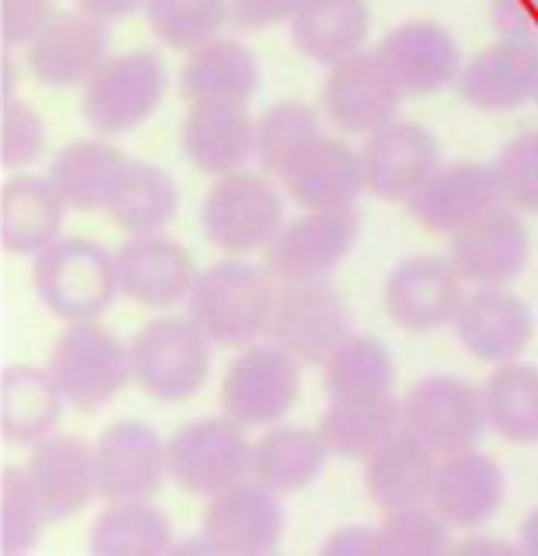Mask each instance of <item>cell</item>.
<instances>
[{"instance_id":"1","label":"cell","mask_w":538,"mask_h":556,"mask_svg":"<svg viewBox=\"0 0 538 556\" xmlns=\"http://www.w3.org/2000/svg\"><path fill=\"white\" fill-rule=\"evenodd\" d=\"M277 290L280 287L268 267L227 255L224 262L199 270L186 299V315L214 346L246 350L268 333Z\"/></svg>"},{"instance_id":"2","label":"cell","mask_w":538,"mask_h":556,"mask_svg":"<svg viewBox=\"0 0 538 556\" xmlns=\"http://www.w3.org/2000/svg\"><path fill=\"white\" fill-rule=\"evenodd\" d=\"M35 293L60 321H98L120 295L114 252L83 236H60L32 264Z\"/></svg>"},{"instance_id":"3","label":"cell","mask_w":538,"mask_h":556,"mask_svg":"<svg viewBox=\"0 0 538 556\" xmlns=\"http://www.w3.org/2000/svg\"><path fill=\"white\" fill-rule=\"evenodd\" d=\"M211 346L189 315L154 318L129 340L133 381L158 403H186L209 381Z\"/></svg>"},{"instance_id":"4","label":"cell","mask_w":538,"mask_h":556,"mask_svg":"<svg viewBox=\"0 0 538 556\" xmlns=\"http://www.w3.org/2000/svg\"><path fill=\"white\" fill-rule=\"evenodd\" d=\"M48 371L66 406L95 412L117 400L133 381L129 346L98 321L70 324L48 355Z\"/></svg>"},{"instance_id":"5","label":"cell","mask_w":538,"mask_h":556,"mask_svg":"<svg viewBox=\"0 0 538 556\" xmlns=\"http://www.w3.org/2000/svg\"><path fill=\"white\" fill-rule=\"evenodd\" d=\"M199 224L211 245L242 258L265 252L284 230V199L265 174L239 170L217 176L199 207Z\"/></svg>"},{"instance_id":"6","label":"cell","mask_w":538,"mask_h":556,"mask_svg":"<svg viewBox=\"0 0 538 556\" xmlns=\"http://www.w3.org/2000/svg\"><path fill=\"white\" fill-rule=\"evenodd\" d=\"M171 73L161 54L136 48L111 54L83 86V117L98 136H126L161 108Z\"/></svg>"},{"instance_id":"7","label":"cell","mask_w":538,"mask_h":556,"mask_svg":"<svg viewBox=\"0 0 538 556\" xmlns=\"http://www.w3.org/2000/svg\"><path fill=\"white\" fill-rule=\"evenodd\" d=\"M252 446L234 418H196L167 440L171 481L192 497L214 500L252 478Z\"/></svg>"},{"instance_id":"8","label":"cell","mask_w":538,"mask_h":556,"mask_svg":"<svg viewBox=\"0 0 538 556\" xmlns=\"http://www.w3.org/2000/svg\"><path fill=\"white\" fill-rule=\"evenodd\" d=\"M406 431L416 434L435 456L478 450L488 425L485 390L456 375H428L403 400Z\"/></svg>"},{"instance_id":"9","label":"cell","mask_w":538,"mask_h":556,"mask_svg":"<svg viewBox=\"0 0 538 556\" xmlns=\"http://www.w3.org/2000/svg\"><path fill=\"white\" fill-rule=\"evenodd\" d=\"M302 365L274 343H252L221 381V409L242 428H274L297 406Z\"/></svg>"},{"instance_id":"10","label":"cell","mask_w":538,"mask_h":556,"mask_svg":"<svg viewBox=\"0 0 538 556\" xmlns=\"http://www.w3.org/2000/svg\"><path fill=\"white\" fill-rule=\"evenodd\" d=\"M350 312L328 280L284 283L271 312L268 337L299 365H318L350 337Z\"/></svg>"},{"instance_id":"11","label":"cell","mask_w":538,"mask_h":556,"mask_svg":"<svg viewBox=\"0 0 538 556\" xmlns=\"http://www.w3.org/2000/svg\"><path fill=\"white\" fill-rule=\"evenodd\" d=\"M356 207L302 211L299 217L284 224V230L274 236V242L265 249V267L277 280V287L328 280L330 270H337L356 249Z\"/></svg>"},{"instance_id":"12","label":"cell","mask_w":538,"mask_h":556,"mask_svg":"<svg viewBox=\"0 0 538 556\" xmlns=\"http://www.w3.org/2000/svg\"><path fill=\"white\" fill-rule=\"evenodd\" d=\"M318 94H322V111L340 132L372 136L397 119L406 91L393 79L388 63L375 48L328 66V76Z\"/></svg>"},{"instance_id":"13","label":"cell","mask_w":538,"mask_h":556,"mask_svg":"<svg viewBox=\"0 0 538 556\" xmlns=\"http://www.w3.org/2000/svg\"><path fill=\"white\" fill-rule=\"evenodd\" d=\"M98 497L108 503H151L167 471V443L142 418L108 425L95 440Z\"/></svg>"},{"instance_id":"14","label":"cell","mask_w":538,"mask_h":556,"mask_svg":"<svg viewBox=\"0 0 538 556\" xmlns=\"http://www.w3.org/2000/svg\"><path fill=\"white\" fill-rule=\"evenodd\" d=\"M529 255L533 236L523 224V211L508 202L456 230L448 249V258L473 290L513 283L529 264Z\"/></svg>"},{"instance_id":"15","label":"cell","mask_w":538,"mask_h":556,"mask_svg":"<svg viewBox=\"0 0 538 556\" xmlns=\"http://www.w3.org/2000/svg\"><path fill=\"white\" fill-rule=\"evenodd\" d=\"M463 277L450 258L441 255H410L388 274L385 308L410 333H431L456 318L466 290Z\"/></svg>"},{"instance_id":"16","label":"cell","mask_w":538,"mask_h":556,"mask_svg":"<svg viewBox=\"0 0 538 556\" xmlns=\"http://www.w3.org/2000/svg\"><path fill=\"white\" fill-rule=\"evenodd\" d=\"M359 154L365 189L381 202H410L418 186L441 167V146L435 132L400 117L365 136Z\"/></svg>"},{"instance_id":"17","label":"cell","mask_w":538,"mask_h":556,"mask_svg":"<svg viewBox=\"0 0 538 556\" xmlns=\"http://www.w3.org/2000/svg\"><path fill=\"white\" fill-rule=\"evenodd\" d=\"M120 293L142 308H174L186 302L199 267L186 245L164 233L126 236L114 252Z\"/></svg>"},{"instance_id":"18","label":"cell","mask_w":538,"mask_h":556,"mask_svg":"<svg viewBox=\"0 0 538 556\" xmlns=\"http://www.w3.org/2000/svg\"><path fill=\"white\" fill-rule=\"evenodd\" d=\"M111 58V29L83 10L58 13L54 23L26 48L29 73L51 88L86 86Z\"/></svg>"},{"instance_id":"19","label":"cell","mask_w":538,"mask_h":556,"mask_svg":"<svg viewBox=\"0 0 538 556\" xmlns=\"http://www.w3.org/2000/svg\"><path fill=\"white\" fill-rule=\"evenodd\" d=\"M280 494L255 478L211 500L202 519V534L227 556H268L284 538Z\"/></svg>"},{"instance_id":"20","label":"cell","mask_w":538,"mask_h":556,"mask_svg":"<svg viewBox=\"0 0 538 556\" xmlns=\"http://www.w3.org/2000/svg\"><path fill=\"white\" fill-rule=\"evenodd\" d=\"M504 205V192L491 164L456 161L445 164L428 176L406 202L410 214L431 233L453 236L488 214L491 207Z\"/></svg>"},{"instance_id":"21","label":"cell","mask_w":538,"mask_h":556,"mask_svg":"<svg viewBox=\"0 0 538 556\" xmlns=\"http://www.w3.org/2000/svg\"><path fill=\"white\" fill-rule=\"evenodd\" d=\"M453 330L473 358L488 365H508L533 343L536 318L533 308L508 287H488L466 293L453 318Z\"/></svg>"},{"instance_id":"22","label":"cell","mask_w":538,"mask_h":556,"mask_svg":"<svg viewBox=\"0 0 538 556\" xmlns=\"http://www.w3.org/2000/svg\"><path fill=\"white\" fill-rule=\"evenodd\" d=\"M538 86V41L498 38L460 70V98L485 114H504L529 104Z\"/></svg>"},{"instance_id":"23","label":"cell","mask_w":538,"mask_h":556,"mask_svg":"<svg viewBox=\"0 0 538 556\" xmlns=\"http://www.w3.org/2000/svg\"><path fill=\"white\" fill-rule=\"evenodd\" d=\"M26 471L51 522H63L83 513L98 497L95 443L76 434H51L38 440L32 446Z\"/></svg>"},{"instance_id":"24","label":"cell","mask_w":538,"mask_h":556,"mask_svg":"<svg viewBox=\"0 0 538 556\" xmlns=\"http://www.w3.org/2000/svg\"><path fill=\"white\" fill-rule=\"evenodd\" d=\"M504 497H508L504 469L491 456L470 450L441 459L428 503L450 528H481L498 516Z\"/></svg>"},{"instance_id":"25","label":"cell","mask_w":538,"mask_h":556,"mask_svg":"<svg viewBox=\"0 0 538 556\" xmlns=\"http://www.w3.org/2000/svg\"><path fill=\"white\" fill-rule=\"evenodd\" d=\"M378 54L406 94H435L453 86L463 70L456 38L438 23H403L390 29Z\"/></svg>"},{"instance_id":"26","label":"cell","mask_w":538,"mask_h":556,"mask_svg":"<svg viewBox=\"0 0 538 556\" xmlns=\"http://www.w3.org/2000/svg\"><path fill=\"white\" fill-rule=\"evenodd\" d=\"M179 148L202 174H239L255 157V119L234 104H192L179 126Z\"/></svg>"},{"instance_id":"27","label":"cell","mask_w":538,"mask_h":556,"mask_svg":"<svg viewBox=\"0 0 538 556\" xmlns=\"http://www.w3.org/2000/svg\"><path fill=\"white\" fill-rule=\"evenodd\" d=\"M284 186L302 211H350L365 192L362 154L343 139L322 136L287 170Z\"/></svg>"},{"instance_id":"28","label":"cell","mask_w":538,"mask_h":556,"mask_svg":"<svg viewBox=\"0 0 538 556\" xmlns=\"http://www.w3.org/2000/svg\"><path fill=\"white\" fill-rule=\"evenodd\" d=\"M262 86V66L237 38H214L189 51L179 70V91L189 104L246 108Z\"/></svg>"},{"instance_id":"29","label":"cell","mask_w":538,"mask_h":556,"mask_svg":"<svg viewBox=\"0 0 538 556\" xmlns=\"http://www.w3.org/2000/svg\"><path fill=\"white\" fill-rule=\"evenodd\" d=\"M66 202L48 176H13L0 189V242L10 255H41L63 230Z\"/></svg>"},{"instance_id":"30","label":"cell","mask_w":538,"mask_h":556,"mask_svg":"<svg viewBox=\"0 0 538 556\" xmlns=\"http://www.w3.org/2000/svg\"><path fill=\"white\" fill-rule=\"evenodd\" d=\"M438 459L441 456H435L416 434L403 428L375 456L365 459V491L385 513L428 506L441 466Z\"/></svg>"},{"instance_id":"31","label":"cell","mask_w":538,"mask_h":556,"mask_svg":"<svg viewBox=\"0 0 538 556\" xmlns=\"http://www.w3.org/2000/svg\"><path fill=\"white\" fill-rule=\"evenodd\" d=\"M126 167L129 157L117 146L104 139H76L51 157L48 179L54 182L66 207L98 211L111 205Z\"/></svg>"},{"instance_id":"32","label":"cell","mask_w":538,"mask_h":556,"mask_svg":"<svg viewBox=\"0 0 538 556\" xmlns=\"http://www.w3.org/2000/svg\"><path fill=\"white\" fill-rule=\"evenodd\" d=\"M368 26L365 0H305L290 20V38L305 60L334 66L365 51Z\"/></svg>"},{"instance_id":"33","label":"cell","mask_w":538,"mask_h":556,"mask_svg":"<svg viewBox=\"0 0 538 556\" xmlns=\"http://www.w3.org/2000/svg\"><path fill=\"white\" fill-rule=\"evenodd\" d=\"M403 428V403H397L393 396L330 400L328 409L318 418V434L328 443L330 456L362 463L375 456Z\"/></svg>"},{"instance_id":"34","label":"cell","mask_w":538,"mask_h":556,"mask_svg":"<svg viewBox=\"0 0 538 556\" xmlns=\"http://www.w3.org/2000/svg\"><path fill=\"white\" fill-rule=\"evenodd\" d=\"M328 456L318 428L274 425L252 446V478L274 494H297L322 475Z\"/></svg>"},{"instance_id":"35","label":"cell","mask_w":538,"mask_h":556,"mask_svg":"<svg viewBox=\"0 0 538 556\" xmlns=\"http://www.w3.org/2000/svg\"><path fill=\"white\" fill-rule=\"evenodd\" d=\"M63 396L48 368L10 365L0 378V431L10 443H29L58 434Z\"/></svg>"},{"instance_id":"36","label":"cell","mask_w":538,"mask_h":556,"mask_svg":"<svg viewBox=\"0 0 538 556\" xmlns=\"http://www.w3.org/2000/svg\"><path fill=\"white\" fill-rule=\"evenodd\" d=\"M174 526L151 503H111L89 531V556H167Z\"/></svg>"},{"instance_id":"37","label":"cell","mask_w":538,"mask_h":556,"mask_svg":"<svg viewBox=\"0 0 538 556\" xmlns=\"http://www.w3.org/2000/svg\"><path fill=\"white\" fill-rule=\"evenodd\" d=\"M177 211L179 189L174 176L146 161H129L108 205V214L126 236L161 233L177 217Z\"/></svg>"},{"instance_id":"38","label":"cell","mask_w":538,"mask_h":556,"mask_svg":"<svg viewBox=\"0 0 538 556\" xmlns=\"http://www.w3.org/2000/svg\"><path fill=\"white\" fill-rule=\"evenodd\" d=\"M322 365L330 400L393 396V358L388 346L368 333H350Z\"/></svg>"},{"instance_id":"39","label":"cell","mask_w":538,"mask_h":556,"mask_svg":"<svg viewBox=\"0 0 538 556\" xmlns=\"http://www.w3.org/2000/svg\"><path fill=\"white\" fill-rule=\"evenodd\" d=\"M488 425L510 443H538V368L526 362L498 365L485 383Z\"/></svg>"},{"instance_id":"40","label":"cell","mask_w":538,"mask_h":556,"mask_svg":"<svg viewBox=\"0 0 538 556\" xmlns=\"http://www.w3.org/2000/svg\"><path fill=\"white\" fill-rule=\"evenodd\" d=\"M322 136V119L309 104L277 101L255 119V157L271 176L284 179Z\"/></svg>"},{"instance_id":"41","label":"cell","mask_w":538,"mask_h":556,"mask_svg":"<svg viewBox=\"0 0 538 556\" xmlns=\"http://www.w3.org/2000/svg\"><path fill=\"white\" fill-rule=\"evenodd\" d=\"M149 29L174 51H196L221 38L230 16V0H146Z\"/></svg>"},{"instance_id":"42","label":"cell","mask_w":538,"mask_h":556,"mask_svg":"<svg viewBox=\"0 0 538 556\" xmlns=\"http://www.w3.org/2000/svg\"><path fill=\"white\" fill-rule=\"evenodd\" d=\"M51 522L26 469H3L0 478V556H29Z\"/></svg>"},{"instance_id":"43","label":"cell","mask_w":538,"mask_h":556,"mask_svg":"<svg viewBox=\"0 0 538 556\" xmlns=\"http://www.w3.org/2000/svg\"><path fill=\"white\" fill-rule=\"evenodd\" d=\"M381 556H450V526L431 506H410L388 513L378 528Z\"/></svg>"},{"instance_id":"44","label":"cell","mask_w":538,"mask_h":556,"mask_svg":"<svg viewBox=\"0 0 538 556\" xmlns=\"http://www.w3.org/2000/svg\"><path fill=\"white\" fill-rule=\"evenodd\" d=\"M495 174L504 202L516 211L538 214V129L516 132L495 157Z\"/></svg>"},{"instance_id":"45","label":"cell","mask_w":538,"mask_h":556,"mask_svg":"<svg viewBox=\"0 0 538 556\" xmlns=\"http://www.w3.org/2000/svg\"><path fill=\"white\" fill-rule=\"evenodd\" d=\"M48 148L41 114L23 98L0 101V161L7 170H26Z\"/></svg>"},{"instance_id":"46","label":"cell","mask_w":538,"mask_h":556,"mask_svg":"<svg viewBox=\"0 0 538 556\" xmlns=\"http://www.w3.org/2000/svg\"><path fill=\"white\" fill-rule=\"evenodd\" d=\"M54 0H0V41L7 51L29 48L54 23Z\"/></svg>"},{"instance_id":"47","label":"cell","mask_w":538,"mask_h":556,"mask_svg":"<svg viewBox=\"0 0 538 556\" xmlns=\"http://www.w3.org/2000/svg\"><path fill=\"white\" fill-rule=\"evenodd\" d=\"M305 0H230L234 26L242 31H265L290 23Z\"/></svg>"},{"instance_id":"48","label":"cell","mask_w":538,"mask_h":556,"mask_svg":"<svg viewBox=\"0 0 538 556\" xmlns=\"http://www.w3.org/2000/svg\"><path fill=\"white\" fill-rule=\"evenodd\" d=\"M491 26L498 38L538 41V0H491Z\"/></svg>"},{"instance_id":"49","label":"cell","mask_w":538,"mask_h":556,"mask_svg":"<svg viewBox=\"0 0 538 556\" xmlns=\"http://www.w3.org/2000/svg\"><path fill=\"white\" fill-rule=\"evenodd\" d=\"M318 556H381L378 528L372 526H343L322 544Z\"/></svg>"},{"instance_id":"50","label":"cell","mask_w":538,"mask_h":556,"mask_svg":"<svg viewBox=\"0 0 538 556\" xmlns=\"http://www.w3.org/2000/svg\"><path fill=\"white\" fill-rule=\"evenodd\" d=\"M450 556H526V551L520 544H510L504 538L473 534V538H463L460 544H453Z\"/></svg>"},{"instance_id":"51","label":"cell","mask_w":538,"mask_h":556,"mask_svg":"<svg viewBox=\"0 0 538 556\" xmlns=\"http://www.w3.org/2000/svg\"><path fill=\"white\" fill-rule=\"evenodd\" d=\"M146 0H76V10L89 13L95 20H104V23H114L123 16H133L136 10H142Z\"/></svg>"},{"instance_id":"52","label":"cell","mask_w":538,"mask_h":556,"mask_svg":"<svg viewBox=\"0 0 538 556\" xmlns=\"http://www.w3.org/2000/svg\"><path fill=\"white\" fill-rule=\"evenodd\" d=\"M167 556H227L224 551H217L214 544H211L205 534H196V538H183L174 544V551Z\"/></svg>"},{"instance_id":"53","label":"cell","mask_w":538,"mask_h":556,"mask_svg":"<svg viewBox=\"0 0 538 556\" xmlns=\"http://www.w3.org/2000/svg\"><path fill=\"white\" fill-rule=\"evenodd\" d=\"M16 86H20V70L10 58V51H3V58H0V101L16 98Z\"/></svg>"},{"instance_id":"54","label":"cell","mask_w":538,"mask_h":556,"mask_svg":"<svg viewBox=\"0 0 538 556\" xmlns=\"http://www.w3.org/2000/svg\"><path fill=\"white\" fill-rule=\"evenodd\" d=\"M520 547L526 551V556H538V509H533L520 526Z\"/></svg>"},{"instance_id":"55","label":"cell","mask_w":538,"mask_h":556,"mask_svg":"<svg viewBox=\"0 0 538 556\" xmlns=\"http://www.w3.org/2000/svg\"><path fill=\"white\" fill-rule=\"evenodd\" d=\"M533 101H536V104H538V86H536V98H533Z\"/></svg>"},{"instance_id":"56","label":"cell","mask_w":538,"mask_h":556,"mask_svg":"<svg viewBox=\"0 0 538 556\" xmlns=\"http://www.w3.org/2000/svg\"><path fill=\"white\" fill-rule=\"evenodd\" d=\"M268 556H277V554H268Z\"/></svg>"}]
</instances>
